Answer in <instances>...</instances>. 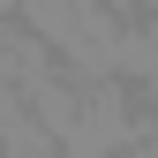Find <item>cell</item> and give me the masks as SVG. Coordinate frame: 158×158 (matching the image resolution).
<instances>
[{
    "label": "cell",
    "instance_id": "2",
    "mask_svg": "<svg viewBox=\"0 0 158 158\" xmlns=\"http://www.w3.org/2000/svg\"><path fill=\"white\" fill-rule=\"evenodd\" d=\"M53 68H60V60H53V45H45V38H30L23 23H0V90H15V98H23L38 75H53Z\"/></svg>",
    "mask_w": 158,
    "mask_h": 158
},
{
    "label": "cell",
    "instance_id": "4",
    "mask_svg": "<svg viewBox=\"0 0 158 158\" xmlns=\"http://www.w3.org/2000/svg\"><path fill=\"white\" fill-rule=\"evenodd\" d=\"M0 8H23V0H0Z\"/></svg>",
    "mask_w": 158,
    "mask_h": 158
},
{
    "label": "cell",
    "instance_id": "1",
    "mask_svg": "<svg viewBox=\"0 0 158 158\" xmlns=\"http://www.w3.org/2000/svg\"><path fill=\"white\" fill-rule=\"evenodd\" d=\"M75 113H83V83H75L68 68H53V75H38V83L23 90V121H38L53 135V143H60V135L75 128Z\"/></svg>",
    "mask_w": 158,
    "mask_h": 158
},
{
    "label": "cell",
    "instance_id": "3",
    "mask_svg": "<svg viewBox=\"0 0 158 158\" xmlns=\"http://www.w3.org/2000/svg\"><path fill=\"white\" fill-rule=\"evenodd\" d=\"M0 158H60V143H53L38 121H23V113H8L0 121Z\"/></svg>",
    "mask_w": 158,
    "mask_h": 158
}]
</instances>
